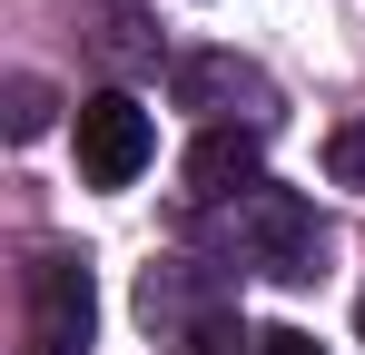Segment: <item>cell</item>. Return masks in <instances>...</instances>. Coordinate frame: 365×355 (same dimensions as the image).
Wrapping results in <instances>:
<instances>
[{"label":"cell","mask_w":365,"mask_h":355,"mask_svg":"<svg viewBox=\"0 0 365 355\" xmlns=\"http://www.w3.org/2000/svg\"><path fill=\"white\" fill-rule=\"evenodd\" d=\"M326 178H336V187H365V118H346V128L326 138Z\"/></svg>","instance_id":"ba28073f"},{"label":"cell","mask_w":365,"mask_h":355,"mask_svg":"<svg viewBox=\"0 0 365 355\" xmlns=\"http://www.w3.org/2000/svg\"><path fill=\"white\" fill-rule=\"evenodd\" d=\"M99 326V287H89V257H30V355H79Z\"/></svg>","instance_id":"7a4b0ae2"},{"label":"cell","mask_w":365,"mask_h":355,"mask_svg":"<svg viewBox=\"0 0 365 355\" xmlns=\"http://www.w3.org/2000/svg\"><path fill=\"white\" fill-rule=\"evenodd\" d=\"M267 178H257V128H207L197 148H187V197L197 207H217V197H257Z\"/></svg>","instance_id":"5b68a950"},{"label":"cell","mask_w":365,"mask_h":355,"mask_svg":"<svg viewBox=\"0 0 365 355\" xmlns=\"http://www.w3.org/2000/svg\"><path fill=\"white\" fill-rule=\"evenodd\" d=\"M50 109H60V89H50V79H30V69H20V79H10V138H20V148H30V138H40V128H50Z\"/></svg>","instance_id":"8992f818"},{"label":"cell","mask_w":365,"mask_h":355,"mask_svg":"<svg viewBox=\"0 0 365 355\" xmlns=\"http://www.w3.org/2000/svg\"><path fill=\"white\" fill-rule=\"evenodd\" d=\"M247 207V257L267 267V277H316V207H306L297 187H257V197H237Z\"/></svg>","instance_id":"3957f363"},{"label":"cell","mask_w":365,"mask_h":355,"mask_svg":"<svg viewBox=\"0 0 365 355\" xmlns=\"http://www.w3.org/2000/svg\"><path fill=\"white\" fill-rule=\"evenodd\" d=\"M178 109H217V118H227V109H247V128H257V118L277 109V89H267L247 59L197 50V59H178Z\"/></svg>","instance_id":"277c9868"},{"label":"cell","mask_w":365,"mask_h":355,"mask_svg":"<svg viewBox=\"0 0 365 355\" xmlns=\"http://www.w3.org/2000/svg\"><path fill=\"white\" fill-rule=\"evenodd\" d=\"M257 355H326V346H316L306 326H267V336H257Z\"/></svg>","instance_id":"30bf717a"},{"label":"cell","mask_w":365,"mask_h":355,"mask_svg":"<svg viewBox=\"0 0 365 355\" xmlns=\"http://www.w3.org/2000/svg\"><path fill=\"white\" fill-rule=\"evenodd\" d=\"M99 50L119 59V69H148L158 40H148V20H138V10H109V20H99Z\"/></svg>","instance_id":"52a82bcc"},{"label":"cell","mask_w":365,"mask_h":355,"mask_svg":"<svg viewBox=\"0 0 365 355\" xmlns=\"http://www.w3.org/2000/svg\"><path fill=\"white\" fill-rule=\"evenodd\" d=\"M197 355H257V346L237 336V316H197Z\"/></svg>","instance_id":"9c48e42d"},{"label":"cell","mask_w":365,"mask_h":355,"mask_svg":"<svg viewBox=\"0 0 365 355\" xmlns=\"http://www.w3.org/2000/svg\"><path fill=\"white\" fill-rule=\"evenodd\" d=\"M158 158V128L128 89H89L79 99V178L89 187H128V178Z\"/></svg>","instance_id":"6da1fadb"}]
</instances>
